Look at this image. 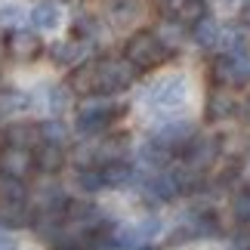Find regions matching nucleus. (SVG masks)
<instances>
[{"instance_id": "obj_1", "label": "nucleus", "mask_w": 250, "mask_h": 250, "mask_svg": "<svg viewBox=\"0 0 250 250\" xmlns=\"http://www.w3.org/2000/svg\"><path fill=\"white\" fill-rule=\"evenodd\" d=\"M133 74H136V65L130 59H111V62H99L96 65V93H121L133 83Z\"/></svg>"}, {"instance_id": "obj_2", "label": "nucleus", "mask_w": 250, "mask_h": 250, "mask_svg": "<svg viewBox=\"0 0 250 250\" xmlns=\"http://www.w3.org/2000/svg\"><path fill=\"white\" fill-rule=\"evenodd\" d=\"M164 56H167L164 41L151 31H139L127 41V59L136 65V68H151V65H158Z\"/></svg>"}, {"instance_id": "obj_3", "label": "nucleus", "mask_w": 250, "mask_h": 250, "mask_svg": "<svg viewBox=\"0 0 250 250\" xmlns=\"http://www.w3.org/2000/svg\"><path fill=\"white\" fill-rule=\"evenodd\" d=\"M213 78L223 86H244L250 83V56L244 50L226 53L213 62Z\"/></svg>"}, {"instance_id": "obj_4", "label": "nucleus", "mask_w": 250, "mask_h": 250, "mask_svg": "<svg viewBox=\"0 0 250 250\" xmlns=\"http://www.w3.org/2000/svg\"><path fill=\"white\" fill-rule=\"evenodd\" d=\"M148 99H151V105H158V108H182L186 99H188V83H186V78H179V74L161 78L151 86Z\"/></svg>"}, {"instance_id": "obj_5", "label": "nucleus", "mask_w": 250, "mask_h": 250, "mask_svg": "<svg viewBox=\"0 0 250 250\" xmlns=\"http://www.w3.org/2000/svg\"><path fill=\"white\" fill-rule=\"evenodd\" d=\"M114 111L118 108L108 99H86L81 105V114H78V130L81 133H102L111 124Z\"/></svg>"}, {"instance_id": "obj_6", "label": "nucleus", "mask_w": 250, "mask_h": 250, "mask_svg": "<svg viewBox=\"0 0 250 250\" xmlns=\"http://www.w3.org/2000/svg\"><path fill=\"white\" fill-rule=\"evenodd\" d=\"M155 142L161 148H167L170 155H179V151H188V146L195 142V127L188 121H173L167 127H161L155 133Z\"/></svg>"}, {"instance_id": "obj_7", "label": "nucleus", "mask_w": 250, "mask_h": 250, "mask_svg": "<svg viewBox=\"0 0 250 250\" xmlns=\"http://www.w3.org/2000/svg\"><path fill=\"white\" fill-rule=\"evenodd\" d=\"M31 167H34V158L25 146H13V142H9V146L0 151V170L9 173V176L25 179L28 173H31Z\"/></svg>"}, {"instance_id": "obj_8", "label": "nucleus", "mask_w": 250, "mask_h": 250, "mask_svg": "<svg viewBox=\"0 0 250 250\" xmlns=\"http://www.w3.org/2000/svg\"><path fill=\"white\" fill-rule=\"evenodd\" d=\"M216 155H219V139L216 136H207V139H195L188 146V151H186V161H188V167L191 170H204V167H210L216 161Z\"/></svg>"}, {"instance_id": "obj_9", "label": "nucleus", "mask_w": 250, "mask_h": 250, "mask_svg": "<svg viewBox=\"0 0 250 250\" xmlns=\"http://www.w3.org/2000/svg\"><path fill=\"white\" fill-rule=\"evenodd\" d=\"M158 229H161L158 219H146V223L127 226V229H121V232L114 235V247H139V244H146Z\"/></svg>"}, {"instance_id": "obj_10", "label": "nucleus", "mask_w": 250, "mask_h": 250, "mask_svg": "<svg viewBox=\"0 0 250 250\" xmlns=\"http://www.w3.org/2000/svg\"><path fill=\"white\" fill-rule=\"evenodd\" d=\"M6 50L13 59H34L41 53V41L31 34V31H13L6 41Z\"/></svg>"}, {"instance_id": "obj_11", "label": "nucleus", "mask_w": 250, "mask_h": 250, "mask_svg": "<svg viewBox=\"0 0 250 250\" xmlns=\"http://www.w3.org/2000/svg\"><path fill=\"white\" fill-rule=\"evenodd\" d=\"M62 164H65V158H62V146L43 142V146L37 148V155H34V167H37V170H43V173H59Z\"/></svg>"}, {"instance_id": "obj_12", "label": "nucleus", "mask_w": 250, "mask_h": 250, "mask_svg": "<svg viewBox=\"0 0 250 250\" xmlns=\"http://www.w3.org/2000/svg\"><path fill=\"white\" fill-rule=\"evenodd\" d=\"M86 53H90V43H81V41H62V43L53 46V59L59 65H74V62H81Z\"/></svg>"}, {"instance_id": "obj_13", "label": "nucleus", "mask_w": 250, "mask_h": 250, "mask_svg": "<svg viewBox=\"0 0 250 250\" xmlns=\"http://www.w3.org/2000/svg\"><path fill=\"white\" fill-rule=\"evenodd\" d=\"M146 195H148L151 201H173V198L179 195L176 176H173V173H170V176H167V173H164V176H155V179L146 186Z\"/></svg>"}, {"instance_id": "obj_14", "label": "nucleus", "mask_w": 250, "mask_h": 250, "mask_svg": "<svg viewBox=\"0 0 250 250\" xmlns=\"http://www.w3.org/2000/svg\"><path fill=\"white\" fill-rule=\"evenodd\" d=\"M99 173H102V182H105V186H124V182L133 179V167L127 164V161H118V158H114V161H105Z\"/></svg>"}, {"instance_id": "obj_15", "label": "nucleus", "mask_w": 250, "mask_h": 250, "mask_svg": "<svg viewBox=\"0 0 250 250\" xmlns=\"http://www.w3.org/2000/svg\"><path fill=\"white\" fill-rule=\"evenodd\" d=\"M238 111V102L229 96L226 90H216L213 96H210V102H207V114L213 121H223V118H232V114Z\"/></svg>"}, {"instance_id": "obj_16", "label": "nucleus", "mask_w": 250, "mask_h": 250, "mask_svg": "<svg viewBox=\"0 0 250 250\" xmlns=\"http://www.w3.org/2000/svg\"><path fill=\"white\" fill-rule=\"evenodd\" d=\"M59 19H62V13H59L56 3H37L31 9V22H34V28H41V31H53V28H59Z\"/></svg>"}, {"instance_id": "obj_17", "label": "nucleus", "mask_w": 250, "mask_h": 250, "mask_svg": "<svg viewBox=\"0 0 250 250\" xmlns=\"http://www.w3.org/2000/svg\"><path fill=\"white\" fill-rule=\"evenodd\" d=\"M25 198H28V191L22 186V179L3 173V176H0V201H3V204H25Z\"/></svg>"}, {"instance_id": "obj_18", "label": "nucleus", "mask_w": 250, "mask_h": 250, "mask_svg": "<svg viewBox=\"0 0 250 250\" xmlns=\"http://www.w3.org/2000/svg\"><path fill=\"white\" fill-rule=\"evenodd\" d=\"M219 34H223V28H219L216 19H198L195 31H191V37L198 41V46H216L219 43Z\"/></svg>"}, {"instance_id": "obj_19", "label": "nucleus", "mask_w": 250, "mask_h": 250, "mask_svg": "<svg viewBox=\"0 0 250 250\" xmlns=\"http://www.w3.org/2000/svg\"><path fill=\"white\" fill-rule=\"evenodd\" d=\"M37 133L43 136V142H53V146H62L65 136H68V130H65L62 121H46V124L37 127Z\"/></svg>"}, {"instance_id": "obj_20", "label": "nucleus", "mask_w": 250, "mask_h": 250, "mask_svg": "<svg viewBox=\"0 0 250 250\" xmlns=\"http://www.w3.org/2000/svg\"><path fill=\"white\" fill-rule=\"evenodd\" d=\"M71 86H78V93H96V65H86V68L74 71Z\"/></svg>"}, {"instance_id": "obj_21", "label": "nucleus", "mask_w": 250, "mask_h": 250, "mask_svg": "<svg viewBox=\"0 0 250 250\" xmlns=\"http://www.w3.org/2000/svg\"><path fill=\"white\" fill-rule=\"evenodd\" d=\"M6 139L13 142V146H31V139H34V127L31 124H13V127L6 130Z\"/></svg>"}, {"instance_id": "obj_22", "label": "nucleus", "mask_w": 250, "mask_h": 250, "mask_svg": "<svg viewBox=\"0 0 250 250\" xmlns=\"http://www.w3.org/2000/svg\"><path fill=\"white\" fill-rule=\"evenodd\" d=\"M232 213L238 223H250V191H238V195L232 198Z\"/></svg>"}, {"instance_id": "obj_23", "label": "nucleus", "mask_w": 250, "mask_h": 250, "mask_svg": "<svg viewBox=\"0 0 250 250\" xmlns=\"http://www.w3.org/2000/svg\"><path fill=\"white\" fill-rule=\"evenodd\" d=\"M68 86H53L50 90V111L53 114H59V111H65L68 108Z\"/></svg>"}, {"instance_id": "obj_24", "label": "nucleus", "mask_w": 250, "mask_h": 250, "mask_svg": "<svg viewBox=\"0 0 250 250\" xmlns=\"http://www.w3.org/2000/svg\"><path fill=\"white\" fill-rule=\"evenodd\" d=\"M78 182L83 186V191H99V188H105V182H102V173L99 170H86V173H81L78 176Z\"/></svg>"}, {"instance_id": "obj_25", "label": "nucleus", "mask_w": 250, "mask_h": 250, "mask_svg": "<svg viewBox=\"0 0 250 250\" xmlns=\"http://www.w3.org/2000/svg\"><path fill=\"white\" fill-rule=\"evenodd\" d=\"M0 250H16V241L9 235H3V232H0Z\"/></svg>"}, {"instance_id": "obj_26", "label": "nucleus", "mask_w": 250, "mask_h": 250, "mask_svg": "<svg viewBox=\"0 0 250 250\" xmlns=\"http://www.w3.org/2000/svg\"><path fill=\"white\" fill-rule=\"evenodd\" d=\"M241 118H244V121H247V124H250V99H247V102H244V105H241Z\"/></svg>"}, {"instance_id": "obj_27", "label": "nucleus", "mask_w": 250, "mask_h": 250, "mask_svg": "<svg viewBox=\"0 0 250 250\" xmlns=\"http://www.w3.org/2000/svg\"><path fill=\"white\" fill-rule=\"evenodd\" d=\"M244 22H247V25H250V3H247V6H244Z\"/></svg>"}, {"instance_id": "obj_28", "label": "nucleus", "mask_w": 250, "mask_h": 250, "mask_svg": "<svg viewBox=\"0 0 250 250\" xmlns=\"http://www.w3.org/2000/svg\"><path fill=\"white\" fill-rule=\"evenodd\" d=\"M142 250H151V247H142Z\"/></svg>"}]
</instances>
